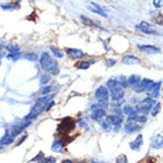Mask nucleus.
I'll return each mask as SVG.
<instances>
[{"instance_id": "22", "label": "nucleus", "mask_w": 163, "mask_h": 163, "mask_svg": "<svg viewBox=\"0 0 163 163\" xmlns=\"http://www.w3.org/2000/svg\"><path fill=\"white\" fill-rule=\"evenodd\" d=\"M151 16H152L154 22H156L159 25L162 24V15L161 12L158 11H151Z\"/></svg>"}, {"instance_id": "29", "label": "nucleus", "mask_w": 163, "mask_h": 163, "mask_svg": "<svg viewBox=\"0 0 163 163\" xmlns=\"http://www.w3.org/2000/svg\"><path fill=\"white\" fill-rule=\"evenodd\" d=\"M51 51H52V53L54 54V56L56 57H57V58H62V57H63V53L60 50H58L57 48L53 47V46H51Z\"/></svg>"}, {"instance_id": "11", "label": "nucleus", "mask_w": 163, "mask_h": 163, "mask_svg": "<svg viewBox=\"0 0 163 163\" xmlns=\"http://www.w3.org/2000/svg\"><path fill=\"white\" fill-rule=\"evenodd\" d=\"M87 9L90 11L95 13V14H98L100 16H103V17H107V14L105 13V11L103 10L102 7H100L98 4H95V3H91V5L87 6Z\"/></svg>"}, {"instance_id": "8", "label": "nucleus", "mask_w": 163, "mask_h": 163, "mask_svg": "<svg viewBox=\"0 0 163 163\" xmlns=\"http://www.w3.org/2000/svg\"><path fill=\"white\" fill-rule=\"evenodd\" d=\"M162 85V82H158V83H154L152 85L147 89V95L149 96V98H157L159 96V92H160V87Z\"/></svg>"}, {"instance_id": "37", "label": "nucleus", "mask_w": 163, "mask_h": 163, "mask_svg": "<svg viewBox=\"0 0 163 163\" xmlns=\"http://www.w3.org/2000/svg\"><path fill=\"white\" fill-rule=\"evenodd\" d=\"M44 158V153L39 152L34 158H33L30 162H37V161H41Z\"/></svg>"}, {"instance_id": "38", "label": "nucleus", "mask_w": 163, "mask_h": 163, "mask_svg": "<svg viewBox=\"0 0 163 163\" xmlns=\"http://www.w3.org/2000/svg\"><path fill=\"white\" fill-rule=\"evenodd\" d=\"M51 91H52V86H47L44 87L43 89H42L41 93H42L43 95H45V94H48L49 92H51Z\"/></svg>"}, {"instance_id": "43", "label": "nucleus", "mask_w": 163, "mask_h": 163, "mask_svg": "<svg viewBox=\"0 0 163 163\" xmlns=\"http://www.w3.org/2000/svg\"><path fill=\"white\" fill-rule=\"evenodd\" d=\"M26 138H27V136H23V137H22V139H21L20 141L18 142V143H17V144H16V145H17V146H19V145H21V144H22V143H23V142H24V141H25V140H26Z\"/></svg>"}, {"instance_id": "19", "label": "nucleus", "mask_w": 163, "mask_h": 163, "mask_svg": "<svg viewBox=\"0 0 163 163\" xmlns=\"http://www.w3.org/2000/svg\"><path fill=\"white\" fill-rule=\"evenodd\" d=\"M163 144V138L162 135H157L155 137H154L152 139L151 145L154 149H161L162 147Z\"/></svg>"}, {"instance_id": "36", "label": "nucleus", "mask_w": 163, "mask_h": 163, "mask_svg": "<svg viewBox=\"0 0 163 163\" xmlns=\"http://www.w3.org/2000/svg\"><path fill=\"white\" fill-rule=\"evenodd\" d=\"M153 4L157 9L162 8L163 6V1L162 0H153Z\"/></svg>"}, {"instance_id": "16", "label": "nucleus", "mask_w": 163, "mask_h": 163, "mask_svg": "<svg viewBox=\"0 0 163 163\" xmlns=\"http://www.w3.org/2000/svg\"><path fill=\"white\" fill-rule=\"evenodd\" d=\"M139 82H140V77L138 76V75H135V74L131 75L127 79V85L130 86L131 88H133L134 90H137Z\"/></svg>"}, {"instance_id": "44", "label": "nucleus", "mask_w": 163, "mask_h": 163, "mask_svg": "<svg viewBox=\"0 0 163 163\" xmlns=\"http://www.w3.org/2000/svg\"><path fill=\"white\" fill-rule=\"evenodd\" d=\"M62 163H73V162L71 160H68V159H66V160H63Z\"/></svg>"}, {"instance_id": "31", "label": "nucleus", "mask_w": 163, "mask_h": 163, "mask_svg": "<svg viewBox=\"0 0 163 163\" xmlns=\"http://www.w3.org/2000/svg\"><path fill=\"white\" fill-rule=\"evenodd\" d=\"M116 163H127V157L125 154L120 155L117 159H116Z\"/></svg>"}, {"instance_id": "46", "label": "nucleus", "mask_w": 163, "mask_h": 163, "mask_svg": "<svg viewBox=\"0 0 163 163\" xmlns=\"http://www.w3.org/2000/svg\"><path fill=\"white\" fill-rule=\"evenodd\" d=\"M3 46H4V45H3V44L0 43V50H1L2 48H3Z\"/></svg>"}, {"instance_id": "3", "label": "nucleus", "mask_w": 163, "mask_h": 163, "mask_svg": "<svg viewBox=\"0 0 163 163\" xmlns=\"http://www.w3.org/2000/svg\"><path fill=\"white\" fill-rule=\"evenodd\" d=\"M96 98L98 99L99 103L102 105L103 108H104V104L107 105L109 102V90L103 86H101L97 89L96 93H95Z\"/></svg>"}, {"instance_id": "9", "label": "nucleus", "mask_w": 163, "mask_h": 163, "mask_svg": "<svg viewBox=\"0 0 163 163\" xmlns=\"http://www.w3.org/2000/svg\"><path fill=\"white\" fill-rule=\"evenodd\" d=\"M122 63L126 65H139L141 64V60L132 55H126L122 58Z\"/></svg>"}, {"instance_id": "15", "label": "nucleus", "mask_w": 163, "mask_h": 163, "mask_svg": "<svg viewBox=\"0 0 163 163\" xmlns=\"http://www.w3.org/2000/svg\"><path fill=\"white\" fill-rule=\"evenodd\" d=\"M153 81L150 79H143L142 80H140L139 84H138V86L137 88V91L138 92H143V91H147V89L152 85Z\"/></svg>"}, {"instance_id": "1", "label": "nucleus", "mask_w": 163, "mask_h": 163, "mask_svg": "<svg viewBox=\"0 0 163 163\" xmlns=\"http://www.w3.org/2000/svg\"><path fill=\"white\" fill-rule=\"evenodd\" d=\"M51 98H52V96H44V97L38 98L35 105L33 106V109H31L30 113L25 117V119L27 120L35 119L39 115H40L43 112L44 109H45L46 105L48 104V103L51 101Z\"/></svg>"}, {"instance_id": "18", "label": "nucleus", "mask_w": 163, "mask_h": 163, "mask_svg": "<svg viewBox=\"0 0 163 163\" xmlns=\"http://www.w3.org/2000/svg\"><path fill=\"white\" fill-rule=\"evenodd\" d=\"M14 142V138L11 136V132L6 131L5 134L0 139V145H10Z\"/></svg>"}, {"instance_id": "41", "label": "nucleus", "mask_w": 163, "mask_h": 163, "mask_svg": "<svg viewBox=\"0 0 163 163\" xmlns=\"http://www.w3.org/2000/svg\"><path fill=\"white\" fill-rule=\"evenodd\" d=\"M116 63V61L115 59H108L107 60V66L108 67H112Z\"/></svg>"}, {"instance_id": "14", "label": "nucleus", "mask_w": 163, "mask_h": 163, "mask_svg": "<svg viewBox=\"0 0 163 163\" xmlns=\"http://www.w3.org/2000/svg\"><path fill=\"white\" fill-rule=\"evenodd\" d=\"M74 125L73 120H71L70 118H66L60 124L59 130L63 131H70L71 129L74 128Z\"/></svg>"}, {"instance_id": "42", "label": "nucleus", "mask_w": 163, "mask_h": 163, "mask_svg": "<svg viewBox=\"0 0 163 163\" xmlns=\"http://www.w3.org/2000/svg\"><path fill=\"white\" fill-rule=\"evenodd\" d=\"M54 103H55L54 101H50V102L48 103V104L46 105V107H45L46 110H47V111H49L50 109H51V107H52V106L54 105Z\"/></svg>"}, {"instance_id": "13", "label": "nucleus", "mask_w": 163, "mask_h": 163, "mask_svg": "<svg viewBox=\"0 0 163 163\" xmlns=\"http://www.w3.org/2000/svg\"><path fill=\"white\" fill-rule=\"evenodd\" d=\"M143 136L141 134H139L134 140L130 143V148L134 150V151H139L141 149V146L143 145Z\"/></svg>"}, {"instance_id": "5", "label": "nucleus", "mask_w": 163, "mask_h": 163, "mask_svg": "<svg viewBox=\"0 0 163 163\" xmlns=\"http://www.w3.org/2000/svg\"><path fill=\"white\" fill-rule=\"evenodd\" d=\"M136 27L146 34H157L158 33L155 27L147 22H141Z\"/></svg>"}, {"instance_id": "45", "label": "nucleus", "mask_w": 163, "mask_h": 163, "mask_svg": "<svg viewBox=\"0 0 163 163\" xmlns=\"http://www.w3.org/2000/svg\"><path fill=\"white\" fill-rule=\"evenodd\" d=\"M91 163H102V162H97V161H92Z\"/></svg>"}, {"instance_id": "28", "label": "nucleus", "mask_w": 163, "mask_h": 163, "mask_svg": "<svg viewBox=\"0 0 163 163\" xmlns=\"http://www.w3.org/2000/svg\"><path fill=\"white\" fill-rule=\"evenodd\" d=\"M6 49L11 52V53H16L20 51V48L19 46L15 45V44H10L6 46Z\"/></svg>"}, {"instance_id": "12", "label": "nucleus", "mask_w": 163, "mask_h": 163, "mask_svg": "<svg viewBox=\"0 0 163 163\" xmlns=\"http://www.w3.org/2000/svg\"><path fill=\"white\" fill-rule=\"evenodd\" d=\"M67 54L73 59H80V58H83L85 56V53L81 50L74 49V48L67 49Z\"/></svg>"}, {"instance_id": "32", "label": "nucleus", "mask_w": 163, "mask_h": 163, "mask_svg": "<svg viewBox=\"0 0 163 163\" xmlns=\"http://www.w3.org/2000/svg\"><path fill=\"white\" fill-rule=\"evenodd\" d=\"M56 162V159L53 156H49L46 158H43L39 163H55Z\"/></svg>"}, {"instance_id": "6", "label": "nucleus", "mask_w": 163, "mask_h": 163, "mask_svg": "<svg viewBox=\"0 0 163 163\" xmlns=\"http://www.w3.org/2000/svg\"><path fill=\"white\" fill-rule=\"evenodd\" d=\"M138 49L139 51L147 55H153V54H157L159 53L160 48L154 46V45H150V44H142V45H138Z\"/></svg>"}, {"instance_id": "4", "label": "nucleus", "mask_w": 163, "mask_h": 163, "mask_svg": "<svg viewBox=\"0 0 163 163\" xmlns=\"http://www.w3.org/2000/svg\"><path fill=\"white\" fill-rule=\"evenodd\" d=\"M155 104V100L152 99L151 98H145L141 103L137 107V112H140V113H143L144 115L148 114L150 109H152V107Z\"/></svg>"}, {"instance_id": "24", "label": "nucleus", "mask_w": 163, "mask_h": 163, "mask_svg": "<svg viewBox=\"0 0 163 163\" xmlns=\"http://www.w3.org/2000/svg\"><path fill=\"white\" fill-rule=\"evenodd\" d=\"M124 113L128 117H133V116H136L138 115L137 110H135L132 107H131L129 105H126L124 107Z\"/></svg>"}, {"instance_id": "21", "label": "nucleus", "mask_w": 163, "mask_h": 163, "mask_svg": "<svg viewBox=\"0 0 163 163\" xmlns=\"http://www.w3.org/2000/svg\"><path fill=\"white\" fill-rule=\"evenodd\" d=\"M106 112L103 109H98L97 110H94L92 115H91V118L95 120H99L100 119L103 118V116H105Z\"/></svg>"}, {"instance_id": "27", "label": "nucleus", "mask_w": 163, "mask_h": 163, "mask_svg": "<svg viewBox=\"0 0 163 163\" xmlns=\"http://www.w3.org/2000/svg\"><path fill=\"white\" fill-rule=\"evenodd\" d=\"M80 19H81V22L84 25H86L87 27H95V24L94 22H92L91 19L87 18L86 16H80Z\"/></svg>"}, {"instance_id": "47", "label": "nucleus", "mask_w": 163, "mask_h": 163, "mask_svg": "<svg viewBox=\"0 0 163 163\" xmlns=\"http://www.w3.org/2000/svg\"><path fill=\"white\" fill-rule=\"evenodd\" d=\"M2 150V146L0 145V150Z\"/></svg>"}, {"instance_id": "23", "label": "nucleus", "mask_w": 163, "mask_h": 163, "mask_svg": "<svg viewBox=\"0 0 163 163\" xmlns=\"http://www.w3.org/2000/svg\"><path fill=\"white\" fill-rule=\"evenodd\" d=\"M50 74H58V73H59V66H58V63L56 62V61H52V63H51V66L49 67V68H48V70H47Z\"/></svg>"}, {"instance_id": "17", "label": "nucleus", "mask_w": 163, "mask_h": 163, "mask_svg": "<svg viewBox=\"0 0 163 163\" xmlns=\"http://www.w3.org/2000/svg\"><path fill=\"white\" fill-rule=\"evenodd\" d=\"M106 120L109 122L110 125H114L115 126H120V124L122 123V117L119 115H109L106 117Z\"/></svg>"}, {"instance_id": "39", "label": "nucleus", "mask_w": 163, "mask_h": 163, "mask_svg": "<svg viewBox=\"0 0 163 163\" xmlns=\"http://www.w3.org/2000/svg\"><path fill=\"white\" fill-rule=\"evenodd\" d=\"M20 57V53L16 52V53H11L7 56V58L9 59H13V60H16L17 58Z\"/></svg>"}, {"instance_id": "7", "label": "nucleus", "mask_w": 163, "mask_h": 163, "mask_svg": "<svg viewBox=\"0 0 163 163\" xmlns=\"http://www.w3.org/2000/svg\"><path fill=\"white\" fill-rule=\"evenodd\" d=\"M110 96L114 101H120V99H122L125 96V92H124L122 86H120L111 89L110 90Z\"/></svg>"}, {"instance_id": "10", "label": "nucleus", "mask_w": 163, "mask_h": 163, "mask_svg": "<svg viewBox=\"0 0 163 163\" xmlns=\"http://www.w3.org/2000/svg\"><path fill=\"white\" fill-rule=\"evenodd\" d=\"M52 59L51 57V56L48 54L47 52H44L43 54L41 55L40 57V65L42 67L44 70H48L49 67L51 66V63H52Z\"/></svg>"}, {"instance_id": "26", "label": "nucleus", "mask_w": 163, "mask_h": 163, "mask_svg": "<svg viewBox=\"0 0 163 163\" xmlns=\"http://www.w3.org/2000/svg\"><path fill=\"white\" fill-rule=\"evenodd\" d=\"M160 109H161V103H157L156 104H155L152 107V109H150V113H151V115L152 116H156L159 112H160Z\"/></svg>"}, {"instance_id": "34", "label": "nucleus", "mask_w": 163, "mask_h": 163, "mask_svg": "<svg viewBox=\"0 0 163 163\" xmlns=\"http://www.w3.org/2000/svg\"><path fill=\"white\" fill-rule=\"evenodd\" d=\"M101 125H102V127H103V129L104 131H111V125L106 120H104V121H103Z\"/></svg>"}, {"instance_id": "30", "label": "nucleus", "mask_w": 163, "mask_h": 163, "mask_svg": "<svg viewBox=\"0 0 163 163\" xmlns=\"http://www.w3.org/2000/svg\"><path fill=\"white\" fill-rule=\"evenodd\" d=\"M51 75H49V74H44L40 78V83L43 84V85H45V84L49 83L51 81Z\"/></svg>"}, {"instance_id": "20", "label": "nucleus", "mask_w": 163, "mask_h": 163, "mask_svg": "<svg viewBox=\"0 0 163 163\" xmlns=\"http://www.w3.org/2000/svg\"><path fill=\"white\" fill-rule=\"evenodd\" d=\"M63 148H64L63 143L61 140H55L52 143V145H51V150L56 153L63 152Z\"/></svg>"}, {"instance_id": "40", "label": "nucleus", "mask_w": 163, "mask_h": 163, "mask_svg": "<svg viewBox=\"0 0 163 163\" xmlns=\"http://www.w3.org/2000/svg\"><path fill=\"white\" fill-rule=\"evenodd\" d=\"M1 7H2V9L3 10H4V11H11V10H13L15 7H14V5H12L11 4H3V5H1Z\"/></svg>"}, {"instance_id": "33", "label": "nucleus", "mask_w": 163, "mask_h": 163, "mask_svg": "<svg viewBox=\"0 0 163 163\" xmlns=\"http://www.w3.org/2000/svg\"><path fill=\"white\" fill-rule=\"evenodd\" d=\"M25 58H26L27 60L30 61V62H35V61H37V59H38V56L36 54H34V53H31V54L26 55Z\"/></svg>"}, {"instance_id": "25", "label": "nucleus", "mask_w": 163, "mask_h": 163, "mask_svg": "<svg viewBox=\"0 0 163 163\" xmlns=\"http://www.w3.org/2000/svg\"><path fill=\"white\" fill-rule=\"evenodd\" d=\"M23 129H24V128L22 127L21 125H20V126H13L12 129H11V136H12L13 138H15V137L20 135L22 132Z\"/></svg>"}, {"instance_id": "35", "label": "nucleus", "mask_w": 163, "mask_h": 163, "mask_svg": "<svg viewBox=\"0 0 163 163\" xmlns=\"http://www.w3.org/2000/svg\"><path fill=\"white\" fill-rule=\"evenodd\" d=\"M79 68H80V69H87V68H89V67H90V63L87 62V61H85V62H81L79 64Z\"/></svg>"}, {"instance_id": "2", "label": "nucleus", "mask_w": 163, "mask_h": 163, "mask_svg": "<svg viewBox=\"0 0 163 163\" xmlns=\"http://www.w3.org/2000/svg\"><path fill=\"white\" fill-rule=\"evenodd\" d=\"M147 121V118L144 115L129 117L125 125V131L127 133H133L135 131H140L143 128V125Z\"/></svg>"}]
</instances>
